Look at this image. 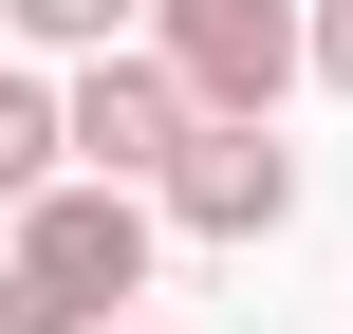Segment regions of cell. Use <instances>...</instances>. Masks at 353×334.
<instances>
[{
    "mask_svg": "<svg viewBox=\"0 0 353 334\" xmlns=\"http://www.w3.org/2000/svg\"><path fill=\"white\" fill-rule=\"evenodd\" d=\"M149 186H93V167H56L37 205H19V242H0V279H19V334H112L149 298Z\"/></svg>",
    "mask_w": 353,
    "mask_h": 334,
    "instance_id": "1",
    "label": "cell"
},
{
    "mask_svg": "<svg viewBox=\"0 0 353 334\" xmlns=\"http://www.w3.org/2000/svg\"><path fill=\"white\" fill-rule=\"evenodd\" d=\"M186 130H205V112L168 93V56H149V37H112V56H74V74H56V149H74L93 186H168V149H186Z\"/></svg>",
    "mask_w": 353,
    "mask_h": 334,
    "instance_id": "2",
    "label": "cell"
},
{
    "mask_svg": "<svg viewBox=\"0 0 353 334\" xmlns=\"http://www.w3.org/2000/svg\"><path fill=\"white\" fill-rule=\"evenodd\" d=\"M149 56H168L186 112H261V130H279V93H298V0H149Z\"/></svg>",
    "mask_w": 353,
    "mask_h": 334,
    "instance_id": "3",
    "label": "cell"
},
{
    "mask_svg": "<svg viewBox=\"0 0 353 334\" xmlns=\"http://www.w3.org/2000/svg\"><path fill=\"white\" fill-rule=\"evenodd\" d=\"M149 223H186V242H279V223H298V149H279L261 112H205V130L168 149Z\"/></svg>",
    "mask_w": 353,
    "mask_h": 334,
    "instance_id": "4",
    "label": "cell"
},
{
    "mask_svg": "<svg viewBox=\"0 0 353 334\" xmlns=\"http://www.w3.org/2000/svg\"><path fill=\"white\" fill-rule=\"evenodd\" d=\"M56 167H74V149H56V74H19V56H0V205H37Z\"/></svg>",
    "mask_w": 353,
    "mask_h": 334,
    "instance_id": "5",
    "label": "cell"
},
{
    "mask_svg": "<svg viewBox=\"0 0 353 334\" xmlns=\"http://www.w3.org/2000/svg\"><path fill=\"white\" fill-rule=\"evenodd\" d=\"M37 56H112V37H149V0H0Z\"/></svg>",
    "mask_w": 353,
    "mask_h": 334,
    "instance_id": "6",
    "label": "cell"
},
{
    "mask_svg": "<svg viewBox=\"0 0 353 334\" xmlns=\"http://www.w3.org/2000/svg\"><path fill=\"white\" fill-rule=\"evenodd\" d=\"M298 74H316V93H353V0H298Z\"/></svg>",
    "mask_w": 353,
    "mask_h": 334,
    "instance_id": "7",
    "label": "cell"
},
{
    "mask_svg": "<svg viewBox=\"0 0 353 334\" xmlns=\"http://www.w3.org/2000/svg\"><path fill=\"white\" fill-rule=\"evenodd\" d=\"M0 334H19V279H0Z\"/></svg>",
    "mask_w": 353,
    "mask_h": 334,
    "instance_id": "8",
    "label": "cell"
},
{
    "mask_svg": "<svg viewBox=\"0 0 353 334\" xmlns=\"http://www.w3.org/2000/svg\"><path fill=\"white\" fill-rule=\"evenodd\" d=\"M112 334H168V316H112Z\"/></svg>",
    "mask_w": 353,
    "mask_h": 334,
    "instance_id": "9",
    "label": "cell"
}]
</instances>
